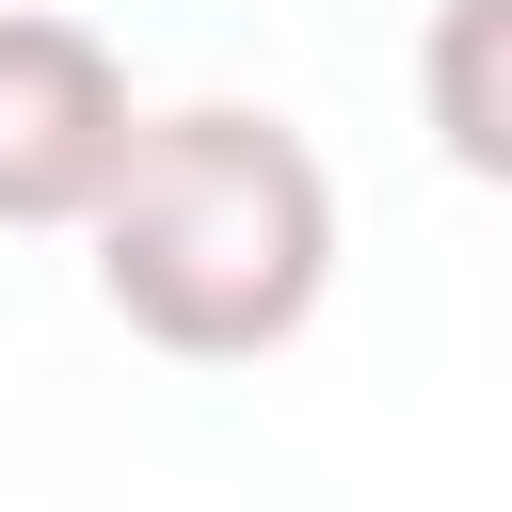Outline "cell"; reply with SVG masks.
<instances>
[{
	"label": "cell",
	"mask_w": 512,
	"mask_h": 512,
	"mask_svg": "<svg viewBox=\"0 0 512 512\" xmlns=\"http://www.w3.org/2000/svg\"><path fill=\"white\" fill-rule=\"evenodd\" d=\"M96 240V304L176 352V368H256L320 320L336 288V176L288 112L256 96H192V112H144L112 192L80 208Z\"/></svg>",
	"instance_id": "1"
},
{
	"label": "cell",
	"mask_w": 512,
	"mask_h": 512,
	"mask_svg": "<svg viewBox=\"0 0 512 512\" xmlns=\"http://www.w3.org/2000/svg\"><path fill=\"white\" fill-rule=\"evenodd\" d=\"M144 96L112 64V32L48 16V0H0V224H80L128 160Z\"/></svg>",
	"instance_id": "2"
},
{
	"label": "cell",
	"mask_w": 512,
	"mask_h": 512,
	"mask_svg": "<svg viewBox=\"0 0 512 512\" xmlns=\"http://www.w3.org/2000/svg\"><path fill=\"white\" fill-rule=\"evenodd\" d=\"M496 32H512V0H432V128H448V160H464V176H512Z\"/></svg>",
	"instance_id": "3"
}]
</instances>
